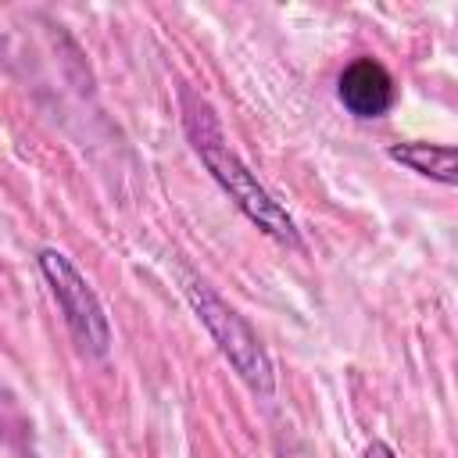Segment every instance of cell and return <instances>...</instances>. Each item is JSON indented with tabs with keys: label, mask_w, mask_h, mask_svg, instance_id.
Wrapping results in <instances>:
<instances>
[{
	"label": "cell",
	"mask_w": 458,
	"mask_h": 458,
	"mask_svg": "<svg viewBox=\"0 0 458 458\" xmlns=\"http://www.w3.org/2000/svg\"><path fill=\"white\" fill-rule=\"evenodd\" d=\"M386 154H390V161H397V165H404V168H411V172H419L426 179H437L444 186L458 182V150L451 143H422V140H415V143H394Z\"/></svg>",
	"instance_id": "cell-5"
},
{
	"label": "cell",
	"mask_w": 458,
	"mask_h": 458,
	"mask_svg": "<svg viewBox=\"0 0 458 458\" xmlns=\"http://www.w3.org/2000/svg\"><path fill=\"white\" fill-rule=\"evenodd\" d=\"M336 97L354 118H379L397 104V86H394V75L379 61L358 57L340 72Z\"/></svg>",
	"instance_id": "cell-4"
},
{
	"label": "cell",
	"mask_w": 458,
	"mask_h": 458,
	"mask_svg": "<svg viewBox=\"0 0 458 458\" xmlns=\"http://www.w3.org/2000/svg\"><path fill=\"white\" fill-rule=\"evenodd\" d=\"M39 272L50 286V293L57 297L61 311H64V322L75 336V344L89 354V358H104L111 351V322L104 315V304L100 297L93 293V286L82 279V272L54 247H43L39 250Z\"/></svg>",
	"instance_id": "cell-3"
},
{
	"label": "cell",
	"mask_w": 458,
	"mask_h": 458,
	"mask_svg": "<svg viewBox=\"0 0 458 458\" xmlns=\"http://www.w3.org/2000/svg\"><path fill=\"white\" fill-rule=\"evenodd\" d=\"M365 458H397V454H394V447H390L386 440H372V444L365 447Z\"/></svg>",
	"instance_id": "cell-6"
},
{
	"label": "cell",
	"mask_w": 458,
	"mask_h": 458,
	"mask_svg": "<svg viewBox=\"0 0 458 458\" xmlns=\"http://www.w3.org/2000/svg\"><path fill=\"white\" fill-rule=\"evenodd\" d=\"M182 122H186V132L200 154V161L208 165L211 179L229 193V200L272 240L293 247V250H304V240L297 233V222L286 215V208L258 182V175L236 157V150H229V143L222 140V129L211 114V107L193 97L190 89H182Z\"/></svg>",
	"instance_id": "cell-1"
},
{
	"label": "cell",
	"mask_w": 458,
	"mask_h": 458,
	"mask_svg": "<svg viewBox=\"0 0 458 458\" xmlns=\"http://www.w3.org/2000/svg\"><path fill=\"white\" fill-rule=\"evenodd\" d=\"M186 297L197 311V318L208 326L211 340L218 344V351L225 354V361L236 369V376L258 394V397H272L276 394V372H272V358L261 347L258 333L247 326V318L229 308L204 279H186Z\"/></svg>",
	"instance_id": "cell-2"
}]
</instances>
